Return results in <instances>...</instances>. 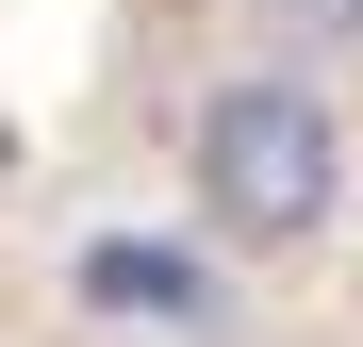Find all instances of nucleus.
<instances>
[{
    "instance_id": "7ed1b4c3",
    "label": "nucleus",
    "mask_w": 363,
    "mask_h": 347,
    "mask_svg": "<svg viewBox=\"0 0 363 347\" xmlns=\"http://www.w3.org/2000/svg\"><path fill=\"white\" fill-rule=\"evenodd\" d=\"M264 33L297 50V83H314V50H347V33H363V0H264Z\"/></svg>"
},
{
    "instance_id": "f257e3e1",
    "label": "nucleus",
    "mask_w": 363,
    "mask_h": 347,
    "mask_svg": "<svg viewBox=\"0 0 363 347\" xmlns=\"http://www.w3.org/2000/svg\"><path fill=\"white\" fill-rule=\"evenodd\" d=\"M199 199H215V231H248V248L330 231V199H347V133H330V99L297 83V67L215 83V99H199Z\"/></svg>"
},
{
    "instance_id": "f03ea898",
    "label": "nucleus",
    "mask_w": 363,
    "mask_h": 347,
    "mask_svg": "<svg viewBox=\"0 0 363 347\" xmlns=\"http://www.w3.org/2000/svg\"><path fill=\"white\" fill-rule=\"evenodd\" d=\"M83 314H116V331H199L215 281H199V248H165V231H99V248H83Z\"/></svg>"
}]
</instances>
